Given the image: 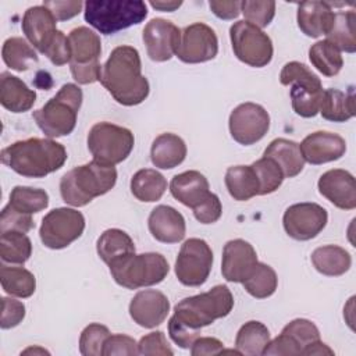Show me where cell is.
Wrapping results in <instances>:
<instances>
[{"instance_id": "obj_1", "label": "cell", "mask_w": 356, "mask_h": 356, "mask_svg": "<svg viewBox=\"0 0 356 356\" xmlns=\"http://www.w3.org/2000/svg\"><path fill=\"white\" fill-rule=\"evenodd\" d=\"M100 82L122 106L140 104L149 96V81L142 75L139 51L134 46H117L102 65Z\"/></svg>"}, {"instance_id": "obj_2", "label": "cell", "mask_w": 356, "mask_h": 356, "mask_svg": "<svg viewBox=\"0 0 356 356\" xmlns=\"http://www.w3.org/2000/svg\"><path fill=\"white\" fill-rule=\"evenodd\" d=\"M67 157L65 147L50 138L17 140L1 150L3 164L28 178H43L60 170Z\"/></svg>"}, {"instance_id": "obj_3", "label": "cell", "mask_w": 356, "mask_h": 356, "mask_svg": "<svg viewBox=\"0 0 356 356\" xmlns=\"http://www.w3.org/2000/svg\"><path fill=\"white\" fill-rule=\"evenodd\" d=\"M117 182L114 165L92 160L83 165L74 167L60 179L63 200L74 207H82L95 197L106 195Z\"/></svg>"}, {"instance_id": "obj_4", "label": "cell", "mask_w": 356, "mask_h": 356, "mask_svg": "<svg viewBox=\"0 0 356 356\" xmlns=\"http://www.w3.org/2000/svg\"><path fill=\"white\" fill-rule=\"evenodd\" d=\"M82 99L83 95L78 85L64 83L56 96L32 113V118L47 138L65 136L71 134L76 125V115Z\"/></svg>"}, {"instance_id": "obj_5", "label": "cell", "mask_w": 356, "mask_h": 356, "mask_svg": "<svg viewBox=\"0 0 356 356\" xmlns=\"http://www.w3.org/2000/svg\"><path fill=\"white\" fill-rule=\"evenodd\" d=\"M234 307V296L228 286L216 285L210 291L182 299L174 307V314L179 321L192 330L210 325L217 318H222L231 313Z\"/></svg>"}, {"instance_id": "obj_6", "label": "cell", "mask_w": 356, "mask_h": 356, "mask_svg": "<svg viewBox=\"0 0 356 356\" xmlns=\"http://www.w3.org/2000/svg\"><path fill=\"white\" fill-rule=\"evenodd\" d=\"M85 21L103 35H113L147 17V6L140 0H89L85 3Z\"/></svg>"}, {"instance_id": "obj_7", "label": "cell", "mask_w": 356, "mask_h": 356, "mask_svg": "<svg viewBox=\"0 0 356 356\" xmlns=\"http://www.w3.org/2000/svg\"><path fill=\"white\" fill-rule=\"evenodd\" d=\"M108 268L114 281L127 289L160 284L170 271L167 259L154 252L127 254L110 263Z\"/></svg>"}, {"instance_id": "obj_8", "label": "cell", "mask_w": 356, "mask_h": 356, "mask_svg": "<svg viewBox=\"0 0 356 356\" xmlns=\"http://www.w3.org/2000/svg\"><path fill=\"white\" fill-rule=\"evenodd\" d=\"M280 82L291 86L292 108L298 115L310 118L318 113L324 89L320 78L307 65L299 61L286 63L280 72Z\"/></svg>"}, {"instance_id": "obj_9", "label": "cell", "mask_w": 356, "mask_h": 356, "mask_svg": "<svg viewBox=\"0 0 356 356\" xmlns=\"http://www.w3.org/2000/svg\"><path fill=\"white\" fill-rule=\"evenodd\" d=\"M135 145L134 134L111 122H96L88 134V149L97 160L104 164L115 165L124 161Z\"/></svg>"}, {"instance_id": "obj_10", "label": "cell", "mask_w": 356, "mask_h": 356, "mask_svg": "<svg viewBox=\"0 0 356 356\" xmlns=\"http://www.w3.org/2000/svg\"><path fill=\"white\" fill-rule=\"evenodd\" d=\"M229 39L236 58L250 67H266L273 58L274 49L270 36L245 19L231 25Z\"/></svg>"}, {"instance_id": "obj_11", "label": "cell", "mask_w": 356, "mask_h": 356, "mask_svg": "<svg viewBox=\"0 0 356 356\" xmlns=\"http://www.w3.org/2000/svg\"><path fill=\"white\" fill-rule=\"evenodd\" d=\"M85 229V217L70 207H57L49 211L39 229L42 243L49 249H64L76 241Z\"/></svg>"}, {"instance_id": "obj_12", "label": "cell", "mask_w": 356, "mask_h": 356, "mask_svg": "<svg viewBox=\"0 0 356 356\" xmlns=\"http://www.w3.org/2000/svg\"><path fill=\"white\" fill-rule=\"evenodd\" d=\"M211 266L213 252L209 243L200 238H189L175 260V275L182 285L200 286L207 281Z\"/></svg>"}, {"instance_id": "obj_13", "label": "cell", "mask_w": 356, "mask_h": 356, "mask_svg": "<svg viewBox=\"0 0 356 356\" xmlns=\"http://www.w3.org/2000/svg\"><path fill=\"white\" fill-rule=\"evenodd\" d=\"M228 127L234 140L249 146L264 138L270 128V115L263 106L246 102L231 111Z\"/></svg>"}, {"instance_id": "obj_14", "label": "cell", "mask_w": 356, "mask_h": 356, "mask_svg": "<svg viewBox=\"0 0 356 356\" xmlns=\"http://www.w3.org/2000/svg\"><path fill=\"white\" fill-rule=\"evenodd\" d=\"M327 210L313 202L295 203L289 206L282 217L285 232L296 241L316 238L327 225Z\"/></svg>"}, {"instance_id": "obj_15", "label": "cell", "mask_w": 356, "mask_h": 356, "mask_svg": "<svg viewBox=\"0 0 356 356\" xmlns=\"http://www.w3.org/2000/svg\"><path fill=\"white\" fill-rule=\"evenodd\" d=\"M218 53V39L213 28L195 22L181 31V40L175 56L188 64L213 60Z\"/></svg>"}, {"instance_id": "obj_16", "label": "cell", "mask_w": 356, "mask_h": 356, "mask_svg": "<svg viewBox=\"0 0 356 356\" xmlns=\"http://www.w3.org/2000/svg\"><path fill=\"white\" fill-rule=\"evenodd\" d=\"M147 56L157 63L168 61L178 49L181 40V29L168 19H150L142 33Z\"/></svg>"}, {"instance_id": "obj_17", "label": "cell", "mask_w": 356, "mask_h": 356, "mask_svg": "<svg viewBox=\"0 0 356 356\" xmlns=\"http://www.w3.org/2000/svg\"><path fill=\"white\" fill-rule=\"evenodd\" d=\"M257 264L254 248L245 239H231L224 245L221 273L229 282H243Z\"/></svg>"}, {"instance_id": "obj_18", "label": "cell", "mask_w": 356, "mask_h": 356, "mask_svg": "<svg viewBox=\"0 0 356 356\" xmlns=\"http://www.w3.org/2000/svg\"><path fill=\"white\" fill-rule=\"evenodd\" d=\"M170 300L157 289L139 291L129 303L131 318L143 328L160 325L168 316Z\"/></svg>"}, {"instance_id": "obj_19", "label": "cell", "mask_w": 356, "mask_h": 356, "mask_svg": "<svg viewBox=\"0 0 356 356\" xmlns=\"http://www.w3.org/2000/svg\"><path fill=\"white\" fill-rule=\"evenodd\" d=\"M299 150L305 161L318 165L341 159L346 152V142L338 134L316 131L300 142Z\"/></svg>"}, {"instance_id": "obj_20", "label": "cell", "mask_w": 356, "mask_h": 356, "mask_svg": "<svg viewBox=\"0 0 356 356\" xmlns=\"http://www.w3.org/2000/svg\"><path fill=\"white\" fill-rule=\"evenodd\" d=\"M318 192L335 207L353 210L356 207V184L355 177L341 168L325 171L318 182Z\"/></svg>"}, {"instance_id": "obj_21", "label": "cell", "mask_w": 356, "mask_h": 356, "mask_svg": "<svg viewBox=\"0 0 356 356\" xmlns=\"http://www.w3.org/2000/svg\"><path fill=\"white\" fill-rule=\"evenodd\" d=\"M57 19L50 13L49 8L42 6L29 7L22 17V32L25 33L29 43L39 50L42 54L46 53L49 44L51 43L56 32Z\"/></svg>"}, {"instance_id": "obj_22", "label": "cell", "mask_w": 356, "mask_h": 356, "mask_svg": "<svg viewBox=\"0 0 356 356\" xmlns=\"http://www.w3.org/2000/svg\"><path fill=\"white\" fill-rule=\"evenodd\" d=\"M152 236L163 243H177L185 238L186 224L184 216L171 206H156L147 220Z\"/></svg>"}, {"instance_id": "obj_23", "label": "cell", "mask_w": 356, "mask_h": 356, "mask_svg": "<svg viewBox=\"0 0 356 356\" xmlns=\"http://www.w3.org/2000/svg\"><path fill=\"white\" fill-rule=\"evenodd\" d=\"M334 18L335 13L325 1H303L298 6V26L309 38L327 35L332 26Z\"/></svg>"}, {"instance_id": "obj_24", "label": "cell", "mask_w": 356, "mask_h": 356, "mask_svg": "<svg viewBox=\"0 0 356 356\" xmlns=\"http://www.w3.org/2000/svg\"><path fill=\"white\" fill-rule=\"evenodd\" d=\"M209 189L207 178L195 170L177 174L170 182L171 195L191 209L199 206L210 195Z\"/></svg>"}, {"instance_id": "obj_25", "label": "cell", "mask_w": 356, "mask_h": 356, "mask_svg": "<svg viewBox=\"0 0 356 356\" xmlns=\"http://www.w3.org/2000/svg\"><path fill=\"white\" fill-rule=\"evenodd\" d=\"M36 100V92L10 72L0 75V103L11 113H24L32 108Z\"/></svg>"}, {"instance_id": "obj_26", "label": "cell", "mask_w": 356, "mask_h": 356, "mask_svg": "<svg viewBox=\"0 0 356 356\" xmlns=\"http://www.w3.org/2000/svg\"><path fill=\"white\" fill-rule=\"evenodd\" d=\"M186 157V145L184 139L175 134L159 135L150 149L152 163L161 170H171L178 167Z\"/></svg>"}, {"instance_id": "obj_27", "label": "cell", "mask_w": 356, "mask_h": 356, "mask_svg": "<svg viewBox=\"0 0 356 356\" xmlns=\"http://www.w3.org/2000/svg\"><path fill=\"white\" fill-rule=\"evenodd\" d=\"M71 46V61L70 64L88 65L99 63L102 53L100 36L89 29L88 26L74 28L68 35Z\"/></svg>"}, {"instance_id": "obj_28", "label": "cell", "mask_w": 356, "mask_h": 356, "mask_svg": "<svg viewBox=\"0 0 356 356\" xmlns=\"http://www.w3.org/2000/svg\"><path fill=\"white\" fill-rule=\"evenodd\" d=\"M263 156L274 160L282 170L285 178L296 177L305 167V159L299 150V145L285 138L271 140Z\"/></svg>"}, {"instance_id": "obj_29", "label": "cell", "mask_w": 356, "mask_h": 356, "mask_svg": "<svg viewBox=\"0 0 356 356\" xmlns=\"http://www.w3.org/2000/svg\"><path fill=\"white\" fill-rule=\"evenodd\" d=\"M318 113L323 118L334 122H345L355 117V95L350 88L348 92L338 89H325L323 92Z\"/></svg>"}, {"instance_id": "obj_30", "label": "cell", "mask_w": 356, "mask_h": 356, "mask_svg": "<svg viewBox=\"0 0 356 356\" xmlns=\"http://www.w3.org/2000/svg\"><path fill=\"white\" fill-rule=\"evenodd\" d=\"M225 186L228 193L238 202H245L259 195L260 184L252 165H234L225 172Z\"/></svg>"}, {"instance_id": "obj_31", "label": "cell", "mask_w": 356, "mask_h": 356, "mask_svg": "<svg viewBox=\"0 0 356 356\" xmlns=\"http://www.w3.org/2000/svg\"><path fill=\"white\" fill-rule=\"evenodd\" d=\"M312 263L323 275L338 277L345 274L352 264V257L348 250L337 245H325L313 250Z\"/></svg>"}, {"instance_id": "obj_32", "label": "cell", "mask_w": 356, "mask_h": 356, "mask_svg": "<svg viewBox=\"0 0 356 356\" xmlns=\"http://www.w3.org/2000/svg\"><path fill=\"white\" fill-rule=\"evenodd\" d=\"M96 250L99 257L108 266L110 263L135 253V245L132 238L122 229L110 228L106 229L96 242Z\"/></svg>"}, {"instance_id": "obj_33", "label": "cell", "mask_w": 356, "mask_h": 356, "mask_svg": "<svg viewBox=\"0 0 356 356\" xmlns=\"http://www.w3.org/2000/svg\"><path fill=\"white\" fill-rule=\"evenodd\" d=\"M167 189V179L153 168H142L131 178V192L140 202L160 200Z\"/></svg>"}, {"instance_id": "obj_34", "label": "cell", "mask_w": 356, "mask_h": 356, "mask_svg": "<svg viewBox=\"0 0 356 356\" xmlns=\"http://www.w3.org/2000/svg\"><path fill=\"white\" fill-rule=\"evenodd\" d=\"M1 56L7 67L19 72L28 71L39 63V57L33 50V46L19 36H13L4 40Z\"/></svg>"}, {"instance_id": "obj_35", "label": "cell", "mask_w": 356, "mask_h": 356, "mask_svg": "<svg viewBox=\"0 0 356 356\" xmlns=\"http://www.w3.org/2000/svg\"><path fill=\"white\" fill-rule=\"evenodd\" d=\"M270 341L268 328L260 321H248L245 323L235 338V348L241 355L259 356L263 353L266 345Z\"/></svg>"}, {"instance_id": "obj_36", "label": "cell", "mask_w": 356, "mask_h": 356, "mask_svg": "<svg viewBox=\"0 0 356 356\" xmlns=\"http://www.w3.org/2000/svg\"><path fill=\"white\" fill-rule=\"evenodd\" d=\"M309 60L323 75L335 76L343 67L341 50L330 40H318L309 49Z\"/></svg>"}, {"instance_id": "obj_37", "label": "cell", "mask_w": 356, "mask_h": 356, "mask_svg": "<svg viewBox=\"0 0 356 356\" xmlns=\"http://www.w3.org/2000/svg\"><path fill=\"white\" fill-rule=\"evenodd\" d=\"M0 281L3 291L17 298H29L36 289L35 275L24 267L3 264L0 268Z\"/></svg>"}, {"instance_id": "obj_38", "label": "cell", "mask_w": 356, "mask_h": 356, "mask_svg": "<svg viewBox=\"0 0 356 356\" xmlns=\"http://www.w3.org/2000/svg\"><path fill=\"white\" fill-rule=\"evenodd\" d=\"M32 254V242L18 231L0 232V256L4 263L24 264Z\"/></svg>"}, {"instance_id": "obj_39", "label": "cell", "mask_w": 356, "mask_h": 356, "mask_svg": "<svg viewBox=\"0 0 356 356\" xmlns=\"http://www.w3.org/2000/svg\"><path fill=\"white\" fill-rule=\"evenodd\" d=\"M355 11L349 10L345 13H335V18L330 32L325 35L327 40L332 42L339 50L346 53L356 51L355 39Z\"/></svg>"}, {"instance_id": "obj_40", "label": "cell", "mask_w": 356, "mask_h": 356, "mask_svg": "<svg viewBox=\"0 0 356 356\" xmlns=\"http://www.w3.org/2000/svg\"><path fill=\"white\" fill-rule=\"evenodd\" d=\"M245 291L256 299L271 296L278 285V278L273 267L266 263L257 261L250 275L242 282Z\"/></svg>"}, {"instance_id": "obj_41", "label": "cell", "mask_w": 356, "mask_h": 356, "mask_svg": "<svg viewBox=\"0 0 356 356\" xmlns=\"http://www.w3.org/2000/svg\"><path fill=\"white\" fill-rule=\"evenodd\" d=\"M8 204L24 214H35L49 206V195L44 189L31 186H14Z\"/></svg>"}, {"instance_id": "obj_42", "label": "cell", "mask_w": 356, "mask_h": 356, "mask_svg": "<svg viewBox=\"0 0 356 356\" xmlns=\"http://www.w3.org/2000/svg\"><path fill=\"white\" fill-rule=\"evenodd\" d=\"M252 167L254 168L259 178V184H260L259 195H268L275 192L281 186L285 178L280 165L268 157L263 156L261 159L256 160L252 164Z\"/></svg>"}, {"instance_id": "obj_43", "label": "cell", "mask_w": 356, "mask_h": 356, "mask_svg": "<svg viewBox=\"0 0 356 356\" xmlns=\"http://www.w3.org/2000/svg\"><path fill=\"white\" fill-rule=\"evenodd\" d=\"M284 335L289 338V341L298 348L299 355H302V350L320 339V331L316 327V324L306 318H295L291 323H288L282 331Z\"/></svg>"}, {"instance_id": "obj_44", "label": "cell", "mask_w": 356, "mask_h": 356, "mask_svg": "<svg viewBox=\"0 0 356 356\" xmlns=\"http://www.w3.org/2000/svg\"><path fill=\"white\" fill-rule=\"evenodd\" d=\"M106 325L92 323L86 325L79 337V352L83 356H102L106 339L110 337Z\"/></svg>"}, {"instance_id": "obj_45", "label": "cell", "mask_w": 356, "mask_h": 356, "mask_svg": "<svg viewBox=\"0 0 356 356\" xmlns=\"http://www.w3.org/2000/svg\"><path fill=\"white\" fill-rule=\"evenodd\" d=\"M241 13L245 15L248 22H250L261 29L273 21V18L275 15V3L274 1L245 0L241 3Z\"/></svg>"}, {"instance_id": "obj_46", "label": "cell", "mask_w": 356, "mask_h": 356, "mask_svg": "<svg viewBox=\"0 0 356 356\" xmlns=\"http://www.w3.org/2000/svg\"><path fill=\"white\" fill-rule=\"evenodd\" d=\"M35 227L31 214H24L8 203L4 206L0 214V232L6 231H18V232H29Z\"/></svg>"}, {"instance_id": "obj_47", "label": "cell", "mask_w": 356, "mask_h": 356, "mask_svg": "<svg viewBox=\"0 0 356 356\" xmlns=\"http://www.w3.org/2000/svg\"><path fill=\"white\" fill-rule=\"evenodd\" d=\"M138 352L139 355H160V356L174 355V350L171 349L163 331H153L142 337L138 342Z\"/></svg>"}, {"instance_id": "obj_48", "label": "cell", "mask_w": 356, "mask_h": 356, "mask_svg": "<svg viewBox=\"0 0 356 356\" xmlns=\"http://www.w3.org/2000/svg\"><path fill=\"white\" fill-rule=\"evenodd\" d=\"M25 317V306L22 302L11 299V298H1V317H0V327L3 330H8L17 327Z\"/></svg>"}, {"instance_id": "obj_49", "label": "cell", "mask_w": 356, "mask_h": 356, "mask_svg": "<svg viewBox=\"0 0 356 356\" xmlns=\"http://www.w3.org/2000/svg\"><path fill=\"white\" fill-rule=\"evenodd\" d=\"M44 56L54 64V65H64L71 61V46L68 42V36L64 32L57 31L51 43L49 44Z\"/></svg>"}, {"instance_id": "obj_50", "label": "cell", "mask_w": 356, "mask_h": 356, "mask_svg": "<svg viewBox=\"0 0 356 356\" xmlns=\"http://www.w3.org/2000/svg\"><path fill=\"white\" fill-rule=\"evenodd\" d=\"M168 334L170 338L182 349H189L192 343L199 338L200 331L192 330L179 321L175 316H171L168 320Z\"/></svg>"}, {"instance_id": "obj_51", "label": "cell", "mask_w": 356, "mask_h": 356, "mask_svg": "<svg viewBox=\"0 0 356 356\" xmlns=\"http://www.w3.org/2000/svg\"><path fill=\"white\" fill-rule=\"evenodd\" d=\"M192 210H193L195 218L202 224H213L222 214L221 202H220L218 196L213 192H210V195L199 206H196Z\"/></svg>"}, {"instance_id": "obj_52", "label": "cell", "mask_w": 356, "mask_h": 356, "mask_svg": "<svg viewBox=\"0 0 356 356\" xmlns=\"http://www.w3.org/2000/svg\"><path fill=\"white\" fill-rule=\"evenodd\" d=\"M104 356L113 355H139L138 343L134 338L124 334L110 335L103 346Z\"/></svg>"}, {"instance_id": "obj_53", "label": "cell", "mask_w": 356, "mask_h": 356, "mask_svg": "<svg viewBox=\"0 0 356 356\" xmlns=\"http://www.w3.org/2000/svg\"><path fill=\"white\" fill-rule=\"evenodd\" d=\"M43 6L50 10V13L54 15L57 21H67L78 15L85 7V3L75 0V1H58V0H51V1H43Z\"/></svg>"}, {"instance_id": "obj_54", "label": "cell", "mask_w": 356, "mask_h": 356, "mask_svg": "<svg viewBox=\"0 0 356 356\" xmlns=\"http://www.w3.org/2000/svg\"><path fill=\"white\" fill-rule=\"evenodd\" d=\"M70 70L72 74V78L81 83L88 85L100 81V72H102V64H88V65H78V64H70Z\"/></svg>"}, {"instance_id": "obj_55", "label": "cell", "mask_w": 356, "mask_h": 356, "mask_svg": "<svg viewBox=\"0 0 356 356\" xmlns=\"http://www.w3.org/2000/svg\"><path fill=\"white\" fill-rule=\"evenodd\" d=\"M224 349V345L220 339L213 337H203L197 338L192 346L191 353L192 356H211V355H220Z\"/></svg>"}, {"instance_id": "obj_56", "label": "cell", "mask_w": 356, "mask_h": 356, "mask_svg": "<svg viewBox=\"0 0 356 356\" xmlns=\"http://www.w3.org/2000/svg\"><path fill=\"white\" fill-rule=\"evenodd\" d=\"M241 3L236 0L231 1H210V10L221 19H234L241 14Z\"/></svg>"}, {"instance_id": "obj_57", "label": "cell", "mask_w": 356, "mask_h": 356, "mask_svg": "<svg viewBox=\"0 0 356 356\" xmlns=\"http://www.w3.org/2000/svg\"><path fill=\"white\" fill-rule=\"evenodd\" d=\"M302 355H334V350L331 348H328V345H325L324 342H321L320 339L307 345L303 350Z\"/></svg>"}, {"instance_id": "obj_58", "label": "cell", "mask_w": 356, "mask_h": 356, "mask_svg": "<svg viewBox=\"0 0 356 356\" xmlns=\"http://www.w3.org/2000/svg\"><path fill=\"white\" fill-rule=\"evenodd\" d=\"M182 1H150V6L160 11H175L178 7H181Z\"/></svg>"}, {"instance_id": "obj_59", "label": "cell", "mask_w": 356, "mask_h": 356, "mask_svg": "<svg viewBox=\"0 0 356 356\" xmlns=\"http://www.w3.org/2000/svg\"><path fill=\"white\" fill-rule=\"evenodd\" d=\"M29 352H33V353H36V352H40V353H49L47 350H44V349H39V348H28V349H25L22 353H29Z\"/></svg>"}]
</instances>
